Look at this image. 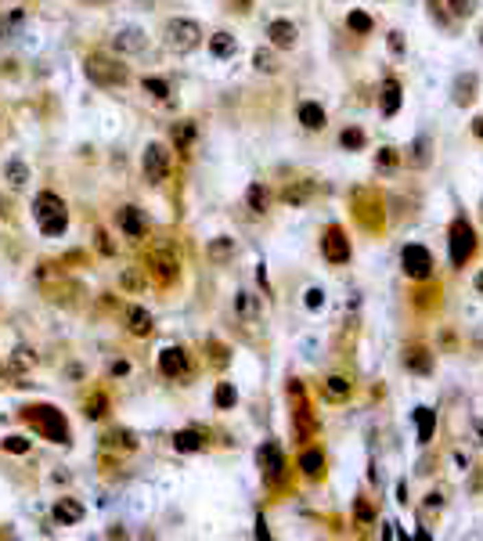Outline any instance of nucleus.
<instances>
[{
    "instance_id": "f257e3e1",
    "label": "nucleus",
    "mask_w": 483,
    "mask_h": 541,
    "mask_svg": "<svg viewBox=\"0 0 483 541\" xmlns=\"http://www.w3.org/2000/svg\"><path fill=\"white\" fill-rule=\"evenodd\" d=\"M83 73H87L94 87H123L130 80V69L119 58H108V54H87L83 58Z\"/></svg>"
},
{
    "instance_id": "f03ea898",
    "label": "nucleus",
    "mask_w": 483,
    "mask_h": 541,
    "mask_svg": "<svg viewBox=\"0 0 483 541\" xmlns=\"http://www.w3.org/2000/svg\"><path fill=\"white\" fill-rule=\"evenodd\" d=\"M33 217H36V224H40V231L44 235H62L69 227V209H65V203L54 192H40L33 198Z\"/></svg>"
},
{
    "instance_id": "7ed1b4c3",
    "label": "nucleus",
    "mask_w": 483,
    "mask_h": 541,
    "mask_svg": "<svg viewBox=\"0 0 483 541\" xmlns=\"http://www.w3.org/2000/svg\"><path fill=\"white\" fill-rule=\"evenodd\" d=\"M163 40H166L169 51L188 54V51H195L198 44H202V25H198L195 19H169L166 30H163Z\"/></svg>"
},
{
    "instance_id": "20e7f679",
    "label": "nucleus",
    "mask_w": 483,
    "mask_h": 541,
    "mask_svg": "<svg viewBox=\"0 0 483 541\" xmlns=\"http://www.w3.org/2000/svg\"><path fill=\"white\" fill-rule=\"evenodd\" d=\"M25 419H30L33 426L44 437H51V440H58V444H65L69 440V426H65V419L58 415L54 408H47V404H40V408H30L25 411Z\"/></svg>"
},
{
    "instance_id": "39448f33",
    "label": "nucleus",
    "mask_w": 483,
    "mask_h": 541,
    "mask_svg": "<svg viewBox=\"0 0 483 541\" xmlns=\"http://www.w3.org/2000/svg\"><path fill=\"white\" fill-rule=\"evenodd\" d=\"M141 170H145V181L148 184H163L169 177V148L163 141H152L141 155Z\"/></svg>"
},
{
    "instance_id": "423d86ee",
    "label": "nucleus",
    "mask_w": 483,
    "mask_h": 541,
    "mask_svg": "<svg viewBox=\"0 0 483 541\" xmlns=\"http://www.w3.org/2000/svg\"><path fill=\"white\" fill-rule=\"evenodd\" d=\"M476 249V235H473V224H469L465 217H458L451 224V264L454 267H462L469 256H473Z\"/></svg>"
},
{
    "instance_id": "0eeeda50",
    "label": "nucleus",
    "mask_w": 483,
    "mask_h": 541,
    "mask_svg": "<svg viewBox=\"0 0 483 541\" xmlns=\"http://www.w3.org/2000/svg\"><path fill=\"white\" fill-rule=\"evenodd\" d=\"M159 372L166 379H188L191 372V361H188V350H180V347H166L159 354Z\"/></svg>"
},
{
    "instance_id": "6e6552de",
    "label": "nucleus",
    "mask_w": 483,
    "mask_h": 541,
    "mask_svg": "<svg viewBox=\"0 0 483 541\" xmlns=\"http://www.w3.org/2000/svg\"><path fill=\"white\" fill-rule=\"evenodd\" d=\"M148 270H152V278L159 281V286H174V281L180 278L177 256H169V253H163V249L148 256Z\"/></svg>"
},
{
    "instance_id": "1a4fd4ad",
    "label": "nucleus",
    "mask_w": 483,
    "mask_h": 541,
    "mask_svg": "<svg viewBox=\"0 0 483 541\" xmlns=\"http://www.w3.org/2000/svg\"><path fill=\"white\" fill-rule=\"evenodd\" d=\"M321 253L329 256V264H346L350 260V238L343 235V227H329V231H325Z\"/></svg>"
},
{
    "instance_id": "9d476101",
    "label": "nucleus",
    "mask_w": 483,
    "mask_h": 541,
    "mask_svg": "<svg viewBox=\"0 0 483 541\" xmlns=\"http://www.w3.org/2000/svg\"><path fill=\"white\" fill-rule=\"evenodd\" d=\"M433 270V256L425 246H408L404 249V275L408 278H429Z\"/></svg>"
},
{
    "instance_id": "9b49d317",
    "label": "nucleus",
    "mask_w": 483,
    "mask_h": 541,
    "mask_svg": "<svg viewBox=\"0 0 483 541\" xmlns=\"http://www.w3.org/2000/svg\"><path fill=\"white\" fill-rule=\"evenodd\" d=\"M116 224H119V231L126 238H145V231H148V220H145V213H141L137 206H123L116 213Z\"/></svg>"
},
{
    "instance_id": "f8f14e48",
    "label": "nucleus",
    "mask_w": 483,
    "mask_h": 541,
    "mask_svg": "<svg viewBox=\"0 0 483 541\" xmlns=\"http://www.w3.org/2000/svg\"><path fill=\"white\" fill-rule=\"evenodd\" d=\"M145 47H148V40H145V33H141V30H134V25L112 33V51H116V54H141Z\"/></svg>"
},
{
    "instance_id": "ddd939ff",
    "label": "nucleus",
    "mask_w": 483,
    "mask_h": 541,
    "mask_svg": "<svg viewBox=\"0 0 483 541\" xmlns=\"http://www.w3.org/2000/svg\"><path fill=\"white\" fill-rule=\"evenodd\" d=\"M83 516H87V509H83V502H76V498H58V502H54V520H58V527H73Z\"/></svg>"
},
{
    "instance_id": "4468645a",
    "label": "nucleus",
    "mask_w": 483,
    "mask_h": 541,
    "mask_svg": "<svg viewBox=\"0 0 483 541\" xmlns=\"http://www.w3.org/2000/svg\"><path fill=\"white\" fill-rule=\"evenodd\" d=\"M267 36H271V44L281 47V51H289L296 44V25L285 22V19H274L271 25H267Z\"/></svg>"
},
{
    "instance_id": "2eb2a0df",
    "label": "nucleus",
    "mask_w": 483,
    "mask_h": 541,
    "mask_svg": "<svg viewBox=\"0 0 483 541\" xmlns=\"http://www.w3.org/2000/svg\"><path fill=\"white\" fill-rule=\"evenodd\" d=\"M4 181L11 184V188H25V184H30V163L25 159H8L4 163Z\"/></svg>"
},
{
    "instance_id": "dca6fc26",
    "label": "nucleus",
    "mask_w": 483,
    "mask_h": 541,
    "mask_svg": "<svg viewBox=\"0 0 483 541\" xmlns=\"http://www.w3.org/2000/svg\"><path fill=\"white\" fill-rule=\"evenodd\" d=\"M379 108H382V116H393L397 108H401V83H397L393 76L382 83V97H379Z\"/></svg>"
},
{
    "instance_id": "f3484780",
    "label": "nucleus",
    "mask_w": 483,
    "mask_h": 541,
    "mask_svg": "<svg viewBox=\"0 0 483 541\" xmlns=\"http://www.w3.org/2000/svg\"><path fill=\"white\" fill-rule=\"evenodd\" d=\"M126 329H130V336H148L152 332V314L145 307H130L126 310Z\"/></svg>"
},
{
    "instance_id": "a211bd4d",
    "label": "nucleus",
    "mask_w": 483,
    "mask_h": 541,
    "mask_svg": "<svg viewBox=\"0 0 483 541\" xmlns=\"http://www.w3.org/2000/svg\"><path fill=\"white\" fill-rule=\"evenodd\" d=\"M246 203H249V209L252 213H267L271 209V192H267V184H249V192H246Z\"/></svg>"
},
{
    "instance_id": "6ab92c4d",
    "label": "nucleus",
    "mask_w": 483,
    "mask_h": 541,
    "mask_svg": "<svg viewBox=\"0 0 483 541\" xmlns=\"http://www.w3.org/2000/svg\"><path fill=\"white\" fill-rule=\"evenodd\" d=\"M321 393H325V401H346L350 397V382L343 376H329L321 382Z\"/></svg>"
},
{
    "instance_id": "aec40b11",
    "label": "nucleus",
    "mask_w": 483,
    "mask_h": 541,
    "mask_svg": "<svg viewBox=\"0 0 483 541\" xmlns=\"http://www.w3.org/2000/svg\"><path fill=\"white\" fill-rule=\"evenodd\" d=\"M206 253H209V260H213V264H227V260L235 256V238H227V235L213 238Z\"/></svg>"
},
{
    "instance_id": "412c9836",
    "label": "nucleus",
    "mask_w": 483,
    "mask_h": 541,
    "mask_svg": "<svg viewBox=\"0 0 483 541\" xmlns=\"http://www.w3.org/2000/svg\"><path fill=\"white\" fill-rule=\"evenodd\" d=\"M260 462H263L267 480H281V454H278L274 444H263V448H260Z\"/></svg>"
},
{
    "instance_id": "4be33fe9",
    "label": "nucleus",
    "mask_w": 483,
    "mask_h": 541,
    "mask_svg": "<svg viewBox=\"0 0 483 541\" xmlns=\"http://www.w3.org/2000/svg\"><path fill=\"white\" fill-rule=\"evenodd\" d=\"M300 123L307 130H318V126H325V108L318 102H303L300 105Z\"/></svg>"
},
{
    "instance_id": "5701e85b",
    "label": "nucleus",
    "mask_w": 483,
    "mask_h": 541,
    "mask_svg": "<svg viewBox=\"0 0 483 541\" xmlns=\"http://www.w3.org/2000/svg\"><path fill=\"white\" fill-rule=\"evenodd\" d=\"M235 36L231 33H213V40H209V51H213V58H231L235 54Z\"/></svg>"
},
{
    "instance_id": "b1692460",
    "label": "nucleus",
    "mask_w": 483,
    "mask_h": 541,
    "mask_svg": "<svg viewBox=\"0 0 483 541\" xmlns=\"http://www.w3.org/2000/svg\"><path fill=\"white\" fill-rule=\"evenodd\" d=\"M202 433L198 430H180V433H174V448L177 451H202Z\"/></svg>"
},
{
    "instance_id": "393cba45",
    "label": "nucleus",
    "mask_w": 483,
    "mask_h": 541,
    "mask_svg": "<svg viewBox=\"0 0 483 541\" xmlns=\"http://www.w3.org/2000/svg\"><path fill=\"white\" fill-rule=\"evenodd\" d=\"M33 365H36V350L33 347H19L15 354H11V372H30Z\"/></svg>"
},
{
    "instance_id": "a878e982",
    "label": "nucleus",
    "mask_w": 483,
    "mask_h": 541,
    "mask_svg": "<svg viewBox=\"0 0 483 541\" xmlns=\"http://www.w3.org/2000/svg\"><path fill=\"white\" fill-rule=\"evenodd\" d=\"M141 87H145V94H152L155 102H169V83L159 80V76H145L141 80Z\"/></svg>"
},
{
    "instance_id": "bb28decb",
    "label": "nucleus",
    "mask_w": 483,
    "mask_h": 541,
    "mask_svg": "<svg viewBox=\"0 0 483 541\" xmlns=\"http://www.w3.org/2000/svg\"><path fill=\"white\" fill-rule=\"evenodd\" d=\"M321 465H325V454H321L318 448H310V451L300 454V469H303L307 476H318V473H321Z\"/></svg>"
},
{
    "instance_id": "cd10ccee",
    "label": "nucleus",
    "mask_w": 483,
    "mask_h": 541,
    "mask_svg": "<svg viewBox=\"0 0 483 541\" xmlns=\"http://www.w3.org/2000/svg\"><path fill=\"white\" fill-rule=\"evenodd\" d=\"M235 310H238L242 318H257L260 307H257V300H252V292H238L235 296Z\"/></svg>"
},
{
    "instance_id": "c85d7f7f",
    "label": "nucleus",
    "mask_w": 483,
    "mask_h": 541,
    "mask_svg": "<svg viewBox=\"0 0 483 541\" xmlns=\"http://www.w3.org/2000/svg\"><path fill=\"white\" fill-rule=\"evenodd\" d=\"M105 408H108V397H105V393H94L91 401L83 404V415H87V419H102Z\"/></svg>"
},
{
    "instance_id": "c756f323",
    "label": "nucleus",
    "mask_w": 483,
    "mask_h": 541,
    "mask_svg": "<svg viewBox=\"0 0 483 541\" xmlns=\"http://www.w3.org/2000/svg\"><path fill=\"white\" fill-rule=\"evenodd\" d=\"M252 65H257L260 73H278V58H274V54L267 51V47H260L257 54H252Z\"/></svg>"
},
{
    "instance_id": "7c9ffc66",
    "label": "nucleus",
    "mask_w": 483,
    "mask_h": 541,
    "mask_svg": "<svg viewBox=\"0 0 483 541\" xmlns=\"http://www.w3.org/2000/svg\"><path fill=\"white\" fill-rule=\"evenodd\" d=\"M419 440L422 444H429L433 440V411L429 408H419Z\"/></svg>"
},
{
    "instance_id": "2f4dec72",
    "label": "nucleus",
    "mask_w": 483,
    "mask_h": 541,
    "mask_svg": "<svg viewBox=\"0 0 483 541\" xmlns=\"http://www.w3.org/2000/svg\"><path fill=\"white\" fill-rule=\"evenodd\" d=\"M213 401H217V408H235L238 393H235V387H231V382H220V387H217V393H213Z\"/></svg>"
},
{
    "instance_id": "473e14b6",
    "label": "nucleus",
    "mask_w": 483,
    "mask_h": 541,
    "mask_svg": "<svg viewBox=\"0 0 483 541\" xmlns=\"http://www.w3.org/2000/svg\"><path fill=\"white\" fill-rule=\"evenodd\" d=\"M105 444H108V448H126V451H134V448H137V440H134V433L119 430V433H108V437H105Z\"/></svg>"
},
{
    "instance_id": "72a5a7b5",
    "label": "nucleus",
    "mask_w": 483,
    "mask_h": 541,
    "mask_svg": "<svg viewBox=\"0 0 483 541\" xmlns=\"http://www.w3.org/2000/svg\"><path fill=\"white\" fill-rule=\"evenodd\" d=\"M408 368H419V372H429V368H433V361L425 358V350H422V347H415V350H408Z\"/></svg>"
},
{
    "instance_id": "f704fd0d",
    "label": "nucleus",
    "mask_w": 483,
    "mask_h": 541,
    "mask_svg": "<svg viewBox=\"0 0 483 541\" xmlns=\"http://www.w3.org/2000/svg\"><path fill=\"white\" fill-rule=\"evenodd\" d=\"M339 141H343V148H346V152H357V148L364 145V130L350 126V130H343V137H339Z\"/></svg>"
},
{
    "instance_id": "c9c22d12",
    "label": "nucleus",
    "mask_w": 483,
    "mask_h": 541,
    "mask_svg": "<svg viewBox=\"0 0 483 541\" xmlns=\"http://www.w3.org/2000/svg\"><path fill=\"white\" fill-rule=\"evenodd\" d=\"M30 444H33V440H25V437H4V440H0V448L11 451V454H25V451H30Z\"/></svg>"
},
{
    "instance_id": "e433bc0d",
    "label": "nucleus",
    "mask_w": 483,
    "mask_h": 541,
    "mask_svg": "<svg viewBox=\"0 0 483 541\" xmlns=\"http://www.w3.org/2000/svg\"><path fill=\"white\" fill-rule=\"evenodd\" d=\"M191 137H195V123H180L177 130H174V141H177V148H180V152L191 145Z\"/></svg>"
},
{
    "instance_id": "4c0bfd02",
    "label": "nucleus",
    "mask_w": 483,
    "mask_h": 541,
    "mask_svg": "<svg viewBox=\"0 0 483 541\" xmlns=\"http://www.w3.org/2000/svg\"><path fill=\"white\" fill-rule=\"evenodd\" d=\"M346 25H350L353 33H368V30H372V19H368L364 11H350V19H346Z\"/></svg>"
},
{
    "instance_id": "58836bf2",
    "label": "nucleus",
    "mask_w": 483,
    "mask_h": 541,
    "mask_svg": "<svg viewBox=\"0 0 483 541\" xmlns=\"http://www.w3.org/2000/svg\"><path fill=\"white\" fill-rule=\"evenodd\" d=\"M353 516H357V520H364V523H368V520H372V505H368L364 498H357V505H353Z\"/></svg>"
},
{
    "instance_id": "ea45409f",
    "label": "nucleus",
    "mask_w": 483,
    "mask_h": 541,
    "mask_svg": "<svg viewBox=\"0 0 483 541\" xmlns=\"http://www.w3.org/2000/svg\"><path fill=\"white\" fill-rule=\"evenodd\" d=\"M469 87H476V76H462L458 80V102H469V94H465Z\"/></svg>"
},
{
    "instance_id": "a19ab883",
    "label": "nucleus",
    "mask_w": 483,
    "mask_h": 541,
    "mask_svg": "<svg viewBox=\"0 0 483 541\" xmlns=\"http://www.w3.org/2000/svg\"><path fill=\"white\" fill-rule=\"evenodd\" d=\"M451 8H454V15H469V11H473V0H451Z\"/></svg>"
},
{
    "instance_id": "79ce46f5",
    "label": "nucleus",
    "mask_w": 483,
    "mask_h": 541,
    "mask_svg": "<svg viewBox=\"0 0 483 541\" xmlns=\"http://www.w3.org/2000/svg\"><path fill=\"white\" fill-rule=\"evenodd\" d=\"M97 249H102L105 256H112V253H116V249H112V242H108V235H105V231H97Z\"/></svg>"
},
{
    "instance_id": "37998d69",
    "label": "nucleus",
    "mask_w": 483,
    "mask_h": 541,
    "mask_svg": "<svg viewBox=\"0 0 483 541\" xmlns=\"http://www.w3.org/2000/svg\"><path fill=\"white\" fill-rule=\"evenodd\" d=\"M307 307H314V310L321 307V289H310L307 292Z\"/></svg>"
},
{
    "instance_id": "c03bdc74",
    "label": "nucleus",
    "mask_w": 483,
    "mask_h": 541,
    "mask_svg": "<svg viewBox=\"0 0 483 541\" xmlns=\"http://www.w3.org/2000/svg\"><path fill=\"white\" fill-rule=\"evenodd\" d=\"M397 163V155L390 152V148H382V155H379V166H393Z\"/></svg>"
},
{
    "instance_id": "a18cd8bd",
    "label": "nucleus",
    "mask_w": 483,
    "mask_h": 541,
    "mask_svg": "<svg viewBox=\"0 0 483 541\" xmlns=\"http://www.w3.org/2000/svg\"><path fill=\"white\" fill-rule=\"evenodd\" d=\"M126 372H130V365H126V361H116V365H112V376H126Z\"/></svg>"
},
{
    "instance_id": "49530a36",
    "label": "nucleus",
    "mask_w": 483,
    "mask_h": 541,
    "mask_svg": "<svg viewBox=\"0 0 483 541\" xmlns=\"http://www.w3.org/2000/svg\"><path fill=\"white\" fill-rule=\"evenodd\" d=\"M473 286H476V292L483 296V270H480V275H476V281H473Z\"/></svg>"
},
{
    "instance_id": "de8ad7c7",
    "label": "nucleus",
    "mask_w": 483,
    "mask_h": 541,
    "mask_svg": "<svg viewBox=\"0 0 483 541\" xmlns=\"http://www.w3.org/2000/svg\"><path fill=\"white\" fill-rule=\"evenodd\" d=\"M83 4H94V8H102V4H112V0H83Z\"/></svg>"
},
{
    "instance_id": "09e8293b",
    "label": "nucleus",
    "mask_w": 483,
    "mask_h": 541,
    "mask_svg": "<svg viewBox=\"0 0 483 541\" xmlns=\"http://www.w3.org/2000/svg\"><path fill=\"white\" fill-rule=\"evenodd\" d=\"M473 130H476V134L483 137V119H476V123H473Z\"/></svg>"
}]
</instances>
